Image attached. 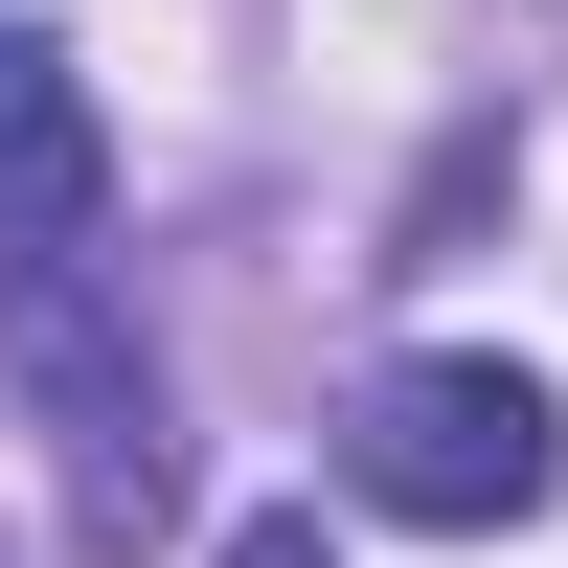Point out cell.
Masks as SVG:
<instances>
[{"mask_svg": "<svg viewBox=\"0 0 568 568\" xmlns=\"http://www.w3.org/2000/svg\"><path fill=\"white\" fill-rule=\"evenodd\" d=\"M342 478L387 500V524H433V546H478V524H546V500H568V409L524 387V364H478V342H433V364H387V387H364V433H342Z\"/></svg>", "mask_w": 568, "mask_h": 568, "instance_id": "obj_1", "label": "cell"}, {"mask_svg": "<svg viewBox=\"0 0 568 568\" xmlns=\"http://www.w3.org/2000/svg\"><path fill=\"white\" fill-rule=\"evenodd\" d=\"M91 227H114V136H91V69L45 23H0V318L69 296Z\"/></svg>", "mask_w": 568, "mask_h": 568, "instance_id": "obj_2", "label": "cell"}, {"mask_svg": "<svg viewBox=\"0 0 568 568\" xmlns=\"http://www.w3.org/2000/svg\"><path fill=\"white\" fill-rule=\"evenodd\" d=\"M227 568H318V524H296V500H273V524H227Z\"/></svg>", "mask_w": 568, "mask_h": 568, "instance_id": "obj_3", "label": "cell"}]
</instances>
